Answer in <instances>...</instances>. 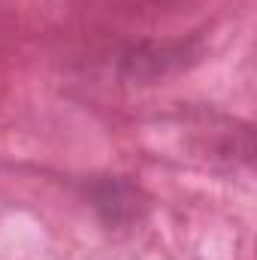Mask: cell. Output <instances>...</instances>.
Here are the masks:
<instances>
[{
	"label": "cell",
	"instance_id": "1",
	"mask_svg": "<svg viewBox=\"0 0 257 260\" xmlns=\"http://www.w3.org/2000/svg\"><path fill=\"white\" fill-rule=\"evenodd\" d=\"M185 58H188L185 46H157V43H148V46L130 49L127 55H124V61H121V70L133 82H151V79H164V76L182 70Z\"/></svg>",
	"mask_w": 257,
	"mask_h": 260
},
{
	"label": "cell",
	"instance_id": "2",
	"mask_svg": "<svg viewBox=\"0 0 257 260\" xmlns=\"http://www.w3.org/2000/svg\"><path fill=\"white\" fill-rule=\"evenodd\" d=\"M136 197L139 194H136L130 185L118 182V179H106V182H100V185L94 188V206L106 215V221L124 224V221H130V218L136 215V209H139Z\"/></svg>",
	"mask_w": 257,
	"mask_h": 260
}]
</instances>
